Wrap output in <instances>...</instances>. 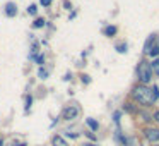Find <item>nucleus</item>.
<instances>
[{"label": "nucleus", "mask_w": 159, "mask_h": 146, "mask_svg": "<svg viewBox=\"0 0 159 146\" xmlns=\"http://www.w3.org/2000/svg\"><path fill=\"white\" fill-rule=\"evenodd\" d=\"M132 96H134V100H137L140 105H145V107H147V105H152L159 98V88L157 86L147 88L145 84H139V86L134 88Z\"/></svg>", "instance_id": "f257e3e1"}, {"label": "nucleus", "mask_w": 159, "mask_h": 146, "mask_svg": "<svg viewBox=\"0 0 159 146\" xmlns=\"http://www.w3.org/2000/svg\"><path fill=\"white\" fill-rule=\"evenodd\" d=\"M152 67H151V62H147V60H142L140 64H139L137 67V76L139 79H140L142 84H147L149 81L152 79Z\"/></svg>", "instance_id": "f03ea898"}, {"label": "nucleus", "mask_w": 159, "mask_h": 146, "mask_svg": "<svg viewBox=\"0 0 159 146\" xmlns=\"http://www.w3.org/2000/svg\"><path fill=\"white\" fill-rule=\"evenodd\" d=\"M79 114H80V108L77 105H67L62 110V119L63 120H74V119H77Z\"/></svg>", "instance_id": "7ed1b4c3"}, {"label": "nucleus", "mask_w": 159, "mask_h": 146, "mask_svg": "<svg viewBox=\"0 0 159 146\" xmlns=\"http://www.w3.org/2000/svg\"><path fill=\"white\" fill-rule=\"evenodd\" d=\"M144 136L149 139L151 143H159V129H154V127H149L144 131Z\"/></svg>", "instance_id": "20e7f679"}, {"label": "nucleus", "mask_w": 159, "mask_h": 146, "mask_svg": "<svg viewBox=\"0 0 159 146\" xmlns=\"http://www.w3.org/2000/svg\"><path fill=\"white\" fill-rule=\"evenodd\" d=\"M5 14H7L9 17H14V16L17 14V5H16L14 2H9V4H5Z\"/></svg>", "instance_id": "39448f33"}, {"label": "nucleus", "mask_w": 159, "mask_h": 146, "mask_svg": "<svg viewBox=\"0 0 159 146\" xmlns=\"http://www.w3.org/2000/svg\"><path fill=\"white\" fill-rule=\"evenodd\" d=\"M52 144H53V146H69V143H67L65 139L62 138V136H53Z\"/></svg>", "instance_id": "423d86ee"}, {"label": "nucleus", "mask_w": 159, "mask_h": 146, "mask_svg": "<svg viewBox=\"0 0 159 146\" xmlns=\"http://www.w3.org/2000/svg\"><path fill=\"white\" fill-rule=\"evenodd\" d=\"M116 31H118L116 26H106V28H104V35H106V36H115V35H116Z\"/></svg>", "instance_id": "0eeeda50"}, {"label": "nucleus", "mask_w": 159, "mask_h": 146, "mask_svg": "<svg viewBox=\"0 0 159 146\" xmlns=\"http://www.w3.org/2000/svg\"><path fill=\"white\" fill-rule=\"evenodd\" d=\"M149 53H151L152 57H157V55H159V41H154V45L151 46Z\"/></svg>", "instance_id": "6e6552de"}, {"label": "nucleus", "mask_w": 159, "mask_h": 146, "mask_svg": "<svg viewBox=\"0 0 159 146\" xmlns=\"http://www.w3.org/2000/svg\"><path fill=\"white\" fill-rule=\"evenodd\" d=\"M154 41H156V36H151V38L147 40V43L144 45V52H147L149 53V50H151V46L154 45Z\"/></svg>", "instance_id": "1a4fd4ad"}, {"label": "nucleus", "mask_w": 159, "mask_h": 146, "mask_svg": "<svg viewBox=\"0 0 159 146\" xmlns=\"http://www.w3.org/2000/svg\"><path fill=\"white\" fill-rule=\"evenodd\" d=\"M151 67H152V72H154L156 76H159V57L154 60V62H151Z\"/></svg>", "instance_id": "9d476101"}, {"label": "nucleus", "mask_w": 159, "mask_h": 146, "mask_svg": "<svg viewBox=\"0 0 159 146\" xmlns=\"http://www.w3.org/2000/svg\"><path fill=\"white\" fill-rule=\"evenodd\" d=\"M87 125H89L91 129H93V131H98V127H99V124H98L96 120H94V119H87Z\"/></svg>", "instance_id": "9b49d317"}, {"label": "nucleus", "mask_w": 159, "mask_h": 146, "mask_svg": "<svg viewBox=\"0 0 159 146\" xmlns=\"http://www.w3.org/2000/svg\"><path fill=\"white\" fill-rule=\"evenodd\" d=\"M45 24H46V21L43 17H36V21L33 22V26H34V28H43Z\"/></svg>", "instance_id": "f8f14e48"}, {"label": "nucleus", "mask_w": 159, "mask_h": 146, "mask_svg": "<svg viewBox=\"0 0 159 146\" xmlns=\"http://www.w3.org/2000/svg\"><path fill=\"white\" fill-rule=\"evenodd\" d=\"M38 77H41V79H46V77H48V71H46L45 67H39V71H38Z\"/></svg>", "instance_id": "ddd939ff"}, {"label": "nucleus", "mask_w": 159, "mask_h": 146, "mask_svg": "<svg viewBox=\"0 0 159 146\" xmlns=\"http://www.w3.org/2000/svg\"><path fill=\"white\" fill-rule=\"evenodd\" d=\"M36 12H38V7H36V5H29V7H28V14L36 16Z\"/></svg>", "instance_id": "4468645a"}, {"label": "nucleus", "mask_w": 159, "mask_h": 146, "mask_svg": "<svg viewBox=\"0 0 159 146\" xmlns=\"http://www.w3.org/2000/svg\"><path fill=\"white\" fill-rule=\"evenodd\" d=\"M31 103H33V96H26V112L31 108Z\"/></svg>", "instance_id": "2eb2a0df"}, {"label": "nucleus", "mask_w": 159, "mask_h": 146, "mask_svg": "<svg viewBox=\"0 0 159 146\" xmlns=\"http://www.w3.org/2000/svg\"><path fill=\"white\" fill-rule=\"evenodd\" d=\"M12 146H28V144H26V141H19V139H14V141H12Z\"/></svg>", "instance_id": "dca6fc26"}, {"label": "nucleus", "mask_w": 159, "mask_h": 146, "mask_svg": "<svg viewBox=\"0 0 159 146\" xmlns=\"http://www.w3.org/2000/svg\"><path fill=\"white\" fill-rule=\"evenodd\" d=\"M116 50H118V52H120V53H125V52H127V45H125V43H123V45L116 46Z\"/></svg>", "instance_id": "f3484780"}, {"label": "nucleus", "mask_w": 159, "mask_h": 146, "mask_svg": "<svg viewBox=\"0 0 159 146\" xmlns=\"http://www.w3.org/2000/svg\"><path fill=\"white\" fill-rule=\"evenodd\" d=\"M36 62H38V64H45V55H38V57H36Z\"/></svg>", "instance_id": "a211bd4d"}, {"label": "nucleus", "mask_w": 159, "mask_h": 146, "mask_svg": "<svg viewBox=\"0 0 159 146\" xmlns=\"http://www.w3.org/2000/svg\"><path fill=\"white\" fill-rule=\"evenodd\" d=\"M41 2V5H45V7H50V4H52V0H39Z\"/></svg>", "instance_id": "6ab92c4d"}, {"label": "nucleus", "mask_w": 159, "mask_h": 146, "mask_svg": "<svg viewBox=\"0 0 159 146\" xmlns=\"http://www.w3.org/2000/svg\"><path fill=\"white\" fill-rule=\"evenodd\" d=\"M113 119H115V122H120V112H115Z\"/></svg>", "instance_id": "aec40b11"}, {"label": "nucleus", "mask_w": 159, "mask_h": 146, "mask_svg": "<svg viewBox=\"0 0 159 146\" xmlns=\"http://www.w3.org/2000/svg\"><path fill=\"white\" fill-rule=\"evenodd\" d=\"M67 136H69V138H72V139L79 138V134H75V132H67Z\"/></svg>", "instance_id": "412c9836"}, {"label": "nucleus", "mask_w": 159, "mask_h": 146, "mask_svg": "<svg viewBox=\"0 0 159 146\" xmlns=\"http://www.w3.org/2000/svg\"><path fill=\"white\" fill-rule=\"evenodd\" d=\"M152 117H154V120H156V122H157V124H159V112H156V114L152 115Z\"/></svg>", "instance_id": "4be33fe9"}, {"label": "nucleus", "mask_w": 159, "mask_h": 146, "mask_svg": "<svg viewBox=\"0 0 159 146\" xmlns=\"http://www.w3.org/2000/svg\"><path fill=\"white\" fill-rule=\"evenodd\" d=\"M82 83H89V76H82Z\"/></svg>", "instance_id": "5701e85b"}, {"label": "nucleus", "mask_w": 159, "mask_h": 146, "mask_svg": "<svg viewBox=\"0 0 159 146\" xmlns=\"http://www.w3.org/2000/svg\"><path fill=\"white\" fill-rule=\"evenodd\" d=\"M86 134H87V138H91V139H96V136H94V134H91V132H86Z\"/></svg>", "instance_id": "b1692460"}, {"label": "nucleus", "mask_w": 159, "mask_h": 146, "mask_svg": "<svg viewBox=\"0 0 159 146\" xmlns=\"http://www.w3.org/2000/svg\"><path fill=\"white\" fill-rule=\"evenodd\" d=\"M84 146H98V144H94V143H87V144H84Z\"/></svg>", "instance_id": "393cba45"}, {"label": "nucleus", "mask_w": 159, "mask_h": 146, "mask_svg": "<svg viewBox=\"0 0 159 146\" xmlns=\"http://www.w3.org/2000/svg\"><path fill=\"white\" fill-rule=\"evenodd\" d=\"M0 146H4V139L0 138Z\"/></svg>", "instance_id": "a878e982"}]
</instances>
